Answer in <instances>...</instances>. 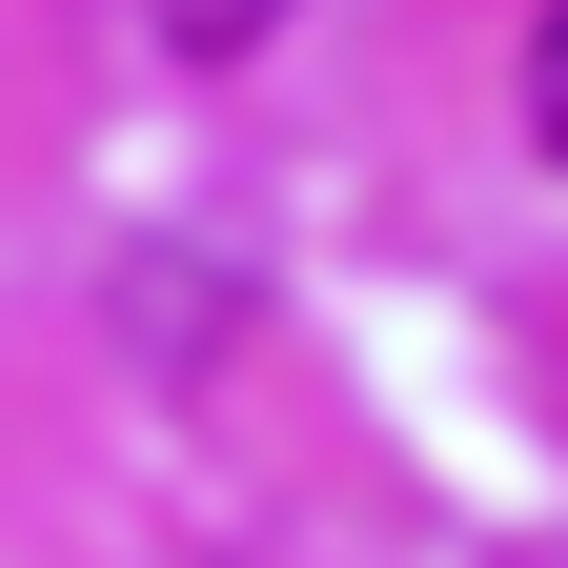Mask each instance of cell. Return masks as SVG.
<instances>
[{
    "mask_svg": "<svg viewBox=\"0 0 568 568\" xmlns=\"http://www.w3.org/2000/svg\"><path fill=\"white\" fill-rule=\"evenodd\" d=\"M528 142H548V163H568V0H548V21H528Z\"/></svg>",
    "mask_w": 568,
    "mask_h": 568,
    "instance_id": "obj_1",
    "label": "cell"
},
{
    "mask_svg": "<svg viewBox=\"0 0 568 568\" xmlns=\"http://www.w3.org/2000/svg\"><path fill=\"white\" fill-rule=\"evenodd\" d=\"M264 21H284V0H163V41H203V61H244Z\"/></svg>",
    "mask_w": 568,
    "mask_h": 568,
    "instance_id": "obj_2",
    "label": "cell"
}]
</instances>
